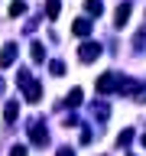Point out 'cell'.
Wrapping results in <instances>:
<instances>
[{
  "instance_id": "1",
  "label": "cell",
  "mask_w": 146,
  "mask_h": 156,
  "mask_svg": "<svg viewBox=\"0 0 146 156\" xmlns=\"http://www.w3.org/2000/svg\"><path fill=\"white\" fill-rule=\"evenodd\" d=\"M101 42H94V39H88V42H81V49H78V58L81 62H94V58H101Z\"/></svg>"
},
{
  "instance_id": "2",
  "label": "cell",
  "mask_w": 146,
  "mask_h": 156,
  "mask_svg": "<svg viewBox=\"0 0 146 156\" xmlns=\"http://www.w3.org/2000/svg\"><path fill=\"white\" fill-rule=\"evenodd\" d=\"M19 88H23V94H26V101H29V104H36L39 98H42V85H39L33 75H29L26 81H19Z\"/></svg>"
},
{
  "instance_id": "3",
  "label": "cell",
  "mask_w": 146,
  "mask_h": 156,
  "mask_svg": "<svg viewBox=\"0 0 146 156\" xmlns=\"http://www.w3.org/2000/svg\"><path fill=\"white\" fill-rule=\"evenodd\" d=\"M97 94H110V91H117V75L114 72H104V75L97 78Z\"/></svg>"
},
{
  "instance_id": "4",
  "label": "cell",
  "mask_w": 146,
  "mask_h": 156,
  "mask_svg": "<svg viewBox=\"0 0 146 156\" xmlns=\"http://www.w3.org/2000/svg\"><path fill=\"white\" fill-rule=\"evenodd\" d=\"M29 140H33L36 146H46V143H49V130H46V124H39V120H36V124L29 127Z\"/></svg>"
},
{
  "instance_id": "5",
  "label": "cell",
  "mask_w": 146,
  "mask_h": 156,
  "mask_svg": "<svg viewBox=\"0 0 146 156\" xmlns=\"http://www.w3.org/2000/svg\"><path fill=\"white\" fill-rule=\"evenodd\" d=\"M13 62H16V46H13V42H7V46L0 49V68H10Z\"/></svg>"
},
{
  "instance_id": "6",
  "label": "cell",
  "mask_w": 146,
  "mask_h": 156,
  "mask_svg": "<svg viewBox=\"0 0 146 156\" xmlns=\"http://www.w3.org/2000/svg\"><path fill=\"white\" fill-rule=\"evenodd\" d=\"M71 33H75V36H81V39L91 36V20H88V16H78L75 23H71Z\"/></svg>"
},
{
  "instance_id": "7",
  "label": "cell",
  "mask_w": 146,
  "mask_h": 156,
  "mask_svg": "<svg viewBox=\"0 0 146 156\" xmlns=\"http://www.w3.org/2000/svg\"><path fill=\"white\" fill-rule=\"evenodd\" d=\"M127 20H130V3H120L117 13H114V23L117 26H127Z\"/></svg>"
},
{
  "instance_id": "8",
  "label": "cell",
  "mask_w": 146,
  "mask_h": 156,
  "mask_svg": "<svg viewBox=\"0 0 146 156\" xmlns=\"http://www.w3.org/2000/svg\"><path fill=\"white\" fill-rule=\"evenodd\" d=\"M16 117H19V104H16V101H10V104L3 107V120H7V124H13Z\"/></svg>"
},
{
  "instance_id": "9",
  "label": "cell",
  "mask_w": 146,
  "mask_h": 156,
  "mask_svg": "<svg viewBox=\"0 0 146 156\" xmlns=\"http://www.w3.org/2000/svg\"><path fill=\"white\" fill-rule=\"evenodd\" d=\"M81 98H85V91H81V88H71L68 98H65V104H68V107H78V104H81Z\"/></svg>"
},
{
  "instance_id": "10",
  "label": "cell",
  "mask_w": 146,
  "mask_h": 156,
  "mask_svg": "<svg viewBox=\"0 0 146 156\" xmlns=\"http://www.w3.org/2000/svg\"><path fill=\"white\" fill-rule=\"evenodd\" d=\"M85 10L91 16H101V13H104V3H101V0H85Z\"/></svg>"
},
{
  "instance_id": "11",
  "label": "cell",
  "mask_w": 146,
  "mask_h": 156,
  "mask_svg": "<svg viewBox=\"0 0 146 156\" xmlns=\"http://www.w3.org/2000/svg\"><path fill=\"white\" fill-rule=\"evenodd\" d=\"M29 55H33V62H42V58H46V46H42V42H33V46H29Z\"/></svg>"
},
{
  "instance_id": "12",
  "label": "cell",
  "mask_w": 146,
  "mask_h": 156,
  "mask_svg": "<svg viewBox=\"0 0 146 156\" xmlns=\"http://www.w3.org/2000/svg\"><path fill=\"white\" fill-rule=\"evenodd\" d=\"M117 91H123V94H133V91H136V81H133V78H123V81H117Z\"/></svg>"
},
{
  "instance_id": "13",
  "label": "cell",
  "mask_w": 146,
  "mask_h": 156,
  "mask_svg": "<svg viewBox=\"0 0 146 156\" xmlns=\"http://www.w3.org/2000/svg\"><path fill=\"white\" fill-rule=\"evenodd\" d=\"M58 10H62V3H58V0H46V16H49V20H55Z\"/></svg>"
},
{
  "instance_id": "14",
  "label": "cell",
  "mask_w": 146,
  "mask_h": 156,
  "mask_svg": "<svg viewBox=\"0 0 146 156\" xmlns=\"http://www.w3.org/2000/svg\"><path fill=\"white\" fill-rule=\"evenodd\" d=\"M23 13H26V3L23 0H13L10 3V16H23Z\"/></svg>"
},
{
  "instance_id": "15",
  "label": "cell",
  "mask_w": 146,
  "mask_h": 156,
  "mask_svg": "<svg viewBox=\"0 0 146 156\" xmlns=\"http://www.w3.org/2000/svg\"><path fill=\"white\" fill-rule=\"evenodd\" d=\"M49 72H52V75H65V62H49Z\"/></svg>"
},
{
  "instance_id": "16",
  "label": "cell",
  "mask_w": 146,
  "mask_h": 156,
  "mask_svg": "<svg viewBox=\"0 0 146 156\" xmlns=\"http://www.w3.org/2000/svg\"><path fill=\"white\" fill-rule=\"evenodd\" d=\"M130 140H133V130H123V133L117 136V143H120V146H130Z\"/></svg>"
},
{
  "instance_id": "17",
  "label": "cell",
  "mask_w": 146,
  "mask_h": 156,
  "mask_svg": "<svg viewBox=\"0 0 146 156\" xmlns=\"http://www.w3.org/2000/svg\"><path fill=\"white\" fill-rule=\"evenodd\" d=\"M107 117H110V107H107V104H97V120H107Z\"/></svg>"
},
{
  "instance_id": "18",
  "label": "cell",
  "mask_w": 146,
  "mask_h": 156,
  "mask_svg": "<svg viewBox=\"0 0 146 156\" xmlns=\"http://www.w3.org/2000/svg\"><path fill=\"white\" fill-rule=\"evenodd\" d=\"M10 156H26V146H13V150H10Z\"/></svg>"
},
{
  "instance_id": "19",
  "label": "cell",
  "mask_w": 146,
  "mask_h": 156,
  "mask_svg": "<svg viewBox=\"0 0 146 156\" xmlns=\"http://www.w3.org/2000/svg\"><path fill=\"white\" fill-rule=\"evenodd\" d=\"M136 101H146V85H143V88H136Z\"/></svg>"
},
{
  "instance_id": "20",
  "label": "cell",
  "mask_w": 146,
  "mask_h": 156,
  "mask_svg": "<svg viewBox=\"0 0 146 156\" xmlns=\"http://www.w3.org/2000/svg\"><path fill=\"white\" fill-rule=\"evenodd\" d=\"M55 156H75V150H68V146H65V150H58Z\"/></svg>"
},
{
  "instance_id": "21",
  "label": "cell",
  "mask_w": 146,
  "mask_h": 156,
  "mask_svg": "<svg viewBox=\"0 0 146 156\" xmlns=\"http://www.w3.org/2000/svg\"><path fill=\"white\" fill-rule=\"evenodd\" d=\"M0 91H3V78H0Z\"/></svg>"
},
{
  "instance_id": "22",
  "label": "cell",
  "mask_w": 146,
  "mask_h": 156,
  "mask_svg": "<svg viewBox=\"0 0 146 156\" xmlns=\"http://www.w3.org/2000/svg\"><path fill=\"white\" fill-rule=\"evenodd\" d=\"M143 146H146V133H143Z\"/></svg>"
}]
</instances>
